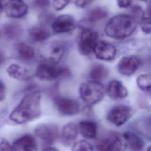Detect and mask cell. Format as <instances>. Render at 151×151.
Here are the masks:
<instances>
[{
  "instance_id": "6da1fadb",
  "label": "cell",
  "mask_w": 151,
  "mask_h": 151,
  "mask_svg": "<svg viewBox=\"0 0 151 151\" xmlns=\"http://www.w3.org/2000/svg\"><path fill=\"white\" fill-rule=\"evenodd\" d=\"M41 93L40 90L29 91L11 112L9 119L16 124H21L38 118L41 114Z\"/></svg>"
},
{
  "instance_id": "7a4b0ae2",
  "label": "cell",
  "mask_w": 151,
  "mask_h": 151,
  "mask_svg": "<svg viewBox=\"0 0 151 151\" xmlns=\"http://www.w3.org/2000/svg\"><path fill=\"white\" fill-rule=\"evenodd\" d=\"M137 21L132 16L119 14L111 18L105 26L106 35L116 40H123L130 36L136 30Z\"/></svg>"
},
{
  "instance_id": "3957f363",
  "label": "cell",
  "mask_w": 151,
  "mask_h": 151,
  "mask_svg": "<svg viewBox=\"0 0 151 151\" xmlns=\"http://www.w3.org/2000/svg\"><path fill=\"white\" fill-rule=\"evenodd\" d=\"M35 74L41 80L52 81L69 76L70 71L65 67L58 66L57 64L45 61L38 65Z\"/></svg>"
},
{
  "instance_id": "277c9868",
  "label": "cell",
  "mask_w": 151,
  "mask_h": 151,
  "mask_svg": "<svg viewBox=\"0 0 151 151\" xmlns=\"http://www.w3.org/2000/svg\"><path fill=\"white\" fill-rule=\"evenodd\" d=\"M79 93L81 99L85 103L92 105L97 103L103 99L104 88L100 82L88 81L81 84Z\"/></svg>"
},
{
  "instance_id": "5b68a950",
  "label": "cell",
  "mask_w": 151,
  "mask_h": 151,
  "mask_svg": "<svg viewBox=\"0 0 151 151\" xmlns=\"http://www.w3.org/2000/svg\"><path fill=\"white\" fill-rule=\"evenodd\" d=\"M67 50V45L64 42L54 41L44 45L41 52L46 61L58 64L65 55Z\"/></svg>"
},
{
  "instance_id": "8992f818",
  "label": "cell",
  "mask_w": 151,
  "mask_h": 151,
  "mask_svg": "<svg viewBox=\"0 0 151 151\" xmlns=\"http://www.w3.org/2000/svg\"><path fill=\"white\" fill-rule=\"evenodd\" d=\"M98 34L96 31L84 28L81 32L78 41L80 52L84 55H88L93 52L94 48L98 41Z\"/></svg>"
},
{
  "instance_id": "52a82bcc",
  "label": "cell",
  "mask_w": 151,
  "mask_h": 151,
  "mask_svg": "<svg viewBox=\"0 0 151 151\" xmlns=\"http://www.w3.org/2000/svg\"><path fill=\"white\" fill-rule=\"evenodd\" d=\"M35 135L47 146L51 145L56 142L59 137L57 126L53 123H41L35 129Z\"/></svg>"
},
{
  "instance_id": "ba28073f",
  "label": "cell",
  "mask_w": 151,
  "mask_h": 151,
  "mask_svg": "<svg viewBox=\"0 0 151 151\" xmlns=\"http://www.w3.org/2000/svg\"><path fill=\"white\" fill-rule=\"evenodd\" d=\"M55 107L59 113L65 116H72L77 114L80 111L79 103L72 98L56 96L54 98Z\"/></svg>"
},
{
  "instance_id": "9c48e42d",
  "label": "cell",
  "mask_w": 151,
  "mask_h": 151,
  "mask_svg": "<svg viewBox=\"0 0 151 151\" xmlns=\"http://www.w3.org/2000/svg\"><path fill=\"white\" fill-rule=\"evenodd\" d=\"M132 110L126 105H118L112 107L107 113V119L112 124L120 126L124 124L131 117Z\"/></svg>"
},
{
  "instance_id": "30bf717a",
  "label": "cell",
  "mask_w": 151,
  "mask_h": 151,
  "mask_svg": "<svg viewBox=\"0 0 151 151\" xmlns=\"http://www.w3.org/2000/svg\"><path fill=\"white\" fill-rule=\"evenodd\" d=\"M51 28L54 32L63 34L74 31L76 28V24L72 16L64 14L58 16L53 21Z\"/></svg>"
},
{
  "instance_id": "8fae6325",
  "label": "cell",
  "mask_w": 151,
  "mask_h": 151,
  "mask_svg": "<svg viewBox=\"0 0 151 151\" xmlns=\"http://www.w3.org/2000/svg\"><path fill=\"white\" fill-rule=\"evenodd\" d=\"M97 58L109 61L113 60L116 54V48L111 44L105 41H98L93 50Z\"/></svg>"
},
{
  "instance_id": "7c38bea8",
  "label": "cell",
  "mask_w": 151,
  "mask_h": 151,
  "mask_svg": "<svg viewBox=\"0 0 151 151\" xmlns=\"http://www.w3.org/2000/svg\"><path fill=\"white\" fill-rule=\"evenodd\" d=\"M141 65L139 58L134 55L122 57L117 65L119 72L124 76H129L133 74Z\"/></svg>"
},
{
  "instance_id": "4fadbf2b",
  "label": "cell",
  "mask_w": 151,
  "mask_h": 151,
  "mask_svg": "<svg viewBox=\"0 0 151 151\" xmlns=\"http://www.w3.org/2000/svg\"><path fill=\"white\" fill-rule=\"evenodd\" d=\"M126 146V143H123L117 134L113 133L99 140L96 147L99 150H120Z\"/></svg>"
},
{
  "instance_id": "5bb4252c",
  "label": "cell",
  "mask_w": 151,
  "mask_h": 151,
  "mask_svg": "<svg viewBox=\"0 0 151 151\" xmlns=\"http://www.w3.org/2000/svg\"><path fill=\"white\" fill-rule=\"evenodd\" d=\"M28 6L22 0H9L5 5L6 15L12 18H20L28 12Z\"/></svg>"
},
{
  "instance_id": "9a60e30c",
  "label": "cell",
  "mask_w": 151,
  "mask_h": 151,
  "mask_svg": "<svg viewBox=\"0 0 151 151\" xmlns=\"http://www.w3.org/2000/svg\"><path fill=\"white\" fill-rule=\"evenodd\" d=\"M6 73L11 78L19 81H28L34 76L30 69L15 63L11 64L8 67Z\"/></svg>"
},
{
  "instance_id": "2e32d148",
  "label": "cell",
  "mask_w": 151,
  "mask_h": 151,
  "mask_svg": "<svg viewBox=\"0 0 151 151\" xmlns=\"http://www.w3.org/2000/svg\"><path fill=\"white\" fill-rule=\"evenodd\" d=\"M12 145L14 150L34 151L38 149L35 139L30 134H25L15 140Z\"/></svg>"
},
{
  "instance_id": "e0dca14e",
  "label": "cell",
  "mask_w": 151,
  "mask_h": 151,
  "mask_svg": "<svg viewBox=\"0 0 151 151\" xmlns=\"http://www.w3.org/2000/svg\"><path fill=\"white\" fill-rule=\"evenodd\" d=\"M78 126L74 123L65 124L61 132V141L65 145H70L75 142L78 134Z\"/></svg>"
},
{
  "instance_id": "ac0fdd59",
  "label": "cell",
  "mask_w": 151,
  "mask_h": 151,
  "mask_svg": "<svg viewBox=\"0 0 151 151\" xmlns=\"http://www.w3.org/2000/svg\"><path fill=\"white\" fill-rule=\"evenodd\" d=\"M107 93L111 99H120L126 97L128 94V91L121 81L113 80L109 84Z\"/></svg>"
},
{
  "instance_id": "d6986e66",
  "label": "cell",
  "mask_w": 151,
  "mask_h": 151,
  "mask_svg": "<svg viewBox=\"0 0 151 151\" xmlns=\"http://www.w3.org/2000/svg\"><path fill=\"white\" fill-rule=\"evenodd\" d=\"M81 135L87 139H93L96 137L97 127L95 122L91 120H83L78 125Z\"/></svg>"
},
{
  "instance_id": "ffe728a7",
  "label": "cell",
  "mask_w": 151,
  "mask_h": 151,
  "mask_svg": "<svg viewBox=\"0 0 151 151\" xmlns=\"http://www.w3.org/2000/svg\"><path fill=\"white\" fill-rule=\"evenodd\" d=\"M123 136L126 146L130 149L135 150H140L143 148V140L136 133L127 131L123 134Z\"/></svg>"
},
{
  "instance_id": "44dd1931",
  "label": "cell",
  "mask_w": 151,
  "mask_h": 151,
  "mask_svg": "<svg viewBox=\"0 0 151 151\" xmlns=\"http://www.w3.org/2000/svg\"><path fill=\"white\" fill-rule=\"evenodd\" d=\"M29 38L35 42H43L50 36V32L41 27H33L29 31Z\"/></svg>"
},
{
  "instance_id": "7402d4cb",
  "label": "cell",
  "mask_w": 151,
  "mask_h": 151,
  "mask_svg": "<svg viewBox=\"0 0 151 151\" xmlns=\"http://www.w3.org/2000/svg\"><path fill=\"white\" fill-rule=\"evenodd\" d=\"M108 75L107 68L100 64L94 65L89 71V76L91 80L100 82L104 80Z\"/></svg>"
},
{
  "instance_id": "603a6c76",
  "label": "cell",
  "mask_w": 151,
  "mask_h": 151,
  "mask_svg": "<svg viewBox=\"0 0 151 151\" xmlns=\"http://www.w3.org/2000/svg\"><path fill=\"white\" fill-rule=\"evenodd\" d=\"M17 51L19 56L24 60H30L35 57V51L29 44L21 42L17 46Z\"/></svg>"
},
{
  "instance_id": "cb8c5ba5",
  "label": "cell",
  "mask_w": 151,
  "mask_h": 151,
  "mask_svg": "<svg viewBox=\"0 0 151 151\" xmlns=\"http://www.w3.org/2000/svg\"><path fill=\"white\" fill-rule=\"evenodd\" d=\"M3 32L5 36L8 39H16L22 34L21 28L15 24H8L4 27Z\"/></svg>"
},
{
  "instance_id": "d4e9b609",
  "label": "cell",
  "mask_w": 151,
  "mask_h": 151,
  "mask_svg": "<svg viewBox=\"0 0 151 151\" xmlns=\"http://www.w3.org/2000/svg\"><path fill=\"white\" fill-rule=\"evenodd\" d=\"M108 15V11L103 8H96L91 10L87 15L88 22H94L106 18Z\"/></svg>"
},
{
  "instance_id": "484cf974",
  "label": "cell",
  "mask_w": 151,
  "mask_h": 151,
  "mask_svg": "<svg viewBox=\"0 0 151 151\" xmlns=\"http://www.w3.org/2000/svg\"><path fill=\"white\" fill-rule=\"evenodd\" d=\"M137 86L143 91H151V75L149 74H142L136 78Z\"/></svg>"
},
{
  "instance_id": "4316f807",
  "label": "cell",
  "mask_w": 151,
  "mask_h": 151,
  "mask_svg": "<svg viewBox=\"0 0 151 151\" xmlns=\"http://www.w3.org/2000/svg\"><path fill=\"white\" fill-rule=\"evenodd\" d=\"M74 151L80 150H93V147L92 145L85 140H81L74 142L73 144L72 149Z\"/></svg>"
},
{
  "instance_id": "83f0119b",
  "label": "cell",
  "mask_w": 151,
  "mask_h": 151,
  "mask_svg": "<svg viewBox=\"0 0 151 151\" xmlns=\"http://www.w3.org/2000/svg\"><path fill=\"white\" fill-rule=\"evenodd\" d=\"M140 123L141 125L139 126V128L142 133L151 138V116L142 120V122Z\"/></svg>"
},
{
  "instance_id": "f1b7e54d",
  "label": "cell",
  "mask_w": 151,
  "mask_h": 151,
  "mask_svg": "<svg viewBox=\"0 0 151 151\" xmlns=\"http://www.w3.org/2000/svg\"><path fill=\"white\" fill-rule=\"evenodd\" d=\"M138 22L144 33L146 34L151 33V18L150 17L144 15L138 21Z\"/></svg>"
},
{
  "instance_id": "f546056e",
  "label": "cell",
  "mask_w": 151,
  "mask_h": 151,
  "mask_svg": "<svg viewBox=\"0 0 151 151\" xmlns=\"http://www.w3.org/2000/svg\"><path fill=\"white\" fill-rule=\"evenodd\" d=\"M132 17L136 20L137 22L145 15L144 12L142 9V8L137 5L133 6L132 9Z\"/></svg>"
},
{
  "instance_id": "4dcf8cb0",
  "label": "cell",
  "mask_w": 151,
  "mask_h": 151,
  "mask_svg": "<svg viewBox=\"0 0 151 151\" xmlns=\"http://www.w3.org/2000/svg\"><path fill=\"white\" fill-rule=\"evenodd\" d=\"M70 3V0H53L52 6L56 11H61Z\"/></svg>"
},
{
  "instance_id": "1f68e13d",
  "label": "cell",
  "mask_w": 151,
  "mask_h": 151,
  "mask_svg": "<svg viewBox=\"0 0 151 151\" xmlns=\"http://www.w3.org/2000/svg\"><path fill=\"white\" fill-rule=\"evenodd\" d=\"M33 4L36 8L44 9L50 6V0H34Z\"/></svg>"
},
{
  "instance_id": "d6a6232c",
  "label": "cell",
  "mask_w": 151,
  "mask_h": 151,
  "mask_svg": "<svg viewBox=\"0 0 151 151\" xmlns=\"http://www.w3.org/2000/svg\"><path fill=\"white\" fill-rule=\"evenodd\" d=\"M0 150H14L13 145L11 144L7 140L2 139L0 142Z\"/></svg>"
},
{
  "instance_id": "836d02e7",
  "label": "cell",
  "mask_w": 151,
  "mask_h": 151,
  "mask_svg": "<svg viewBox=\"0 0 151 151\" xmlns=\"http://www.w3.org/2000/svg\"><path fill=\"white\" fill-rule=\"evenodd\" d=\"M117 6L120 8H127L132 5V0H116Z\"/></svg>"
},
{
  "instance_id": "e575fe53",
  "label": "cell",
  "mask_w": 151,
  "mask_h": 151,
  "mask_svg": "<svg viewBox=\"0 0 151 151\" xmlns=\"http://www.w3.org/2000/svg\"><path fill=\"white\" fill-rule=\"evenodd\" d=\"M94 0H76V5L78 8H86L92 3Z\"/></svg>"
},
{
  "instance_id": "d590c367",
  "label": "cell",
  "mask_w": 151,
  "mask_h": 151,
  "mask_svg": "<svg viewBox=\"0 0 151 151\" xmlns=\"http://www.w3.org/2000/svg\"><path fill=\"white\" fill-rule=\"evenodd\" d=\"M6 98L5 86L3 82L0 80V102L4 101Z\"/></svg>"
},
{
  "instance_id": "8d00e7d4",
  "label": "cell",
  "mask_w": 151,
  "mask_h": 151,
  "mask_svg": "<svg viewBox=\"0 0 151 151\" xmlns=\"http://www.w3.org/2000/svg\"><path fill=\"white\" fill-rule=\"evenodd\" d=\"M4 55L3 52L0 50V65L4 62Z\"/></svg>"
},
{
  "instance_id": "74e56055",
  "label": "cell",
  "mask_w": 151,
  "mask_h": 151,
  "mask_svg": "<svg viewBox=\"0 0 151 151\" xmlns=\"http://www.w3.org/2000/svg\"><path fill=\"white\" fill-rule=\"evenodd\" d=\"M47 147H45V148L44 149V150H58L57 149H56V148H55V147H52L50 145V146H48Z\"/></svg>"
},
{
  "instance_id": "f35d334b",
  "label": "cell",
  "mask_w": 151,
  "mask_h": 151,
  "mask_svg": "<svg viewBox=\"0 0 151 151\" xmlns=\"http://www.w3.org/2000/svg\"><path fill=\"white\" fill-rule=\"evenodd\" d=\"M147 14L149 15V17L151 18V2L150 3L147 8Z\"/></svg>"
},
{
  "instance_id": "ab89813d",
  "label": "cell",
  "mask_w": 151,
  "mask_h": 151,
  "mask_svg": "<svg viewBox=\"0 0 151 151\" xmlns=\"http://www.w3.org/2000/svg\"><path fill=\"white\" fill-rule=\"evenodd\" d=\"M3 10H4V6H3V5H2V4L0 2V14L2 13Z\"/></svg>"
},
{
  "instance_id": "60d3db41",
  "label": "cell",
  "mask_w": 151,
  "mask_h": 151,
  "mask_svg": "<svg viewBox=\"0 0 151 151\" xmlns=\"http://www.w3.org/2000/svg\"><path fill=\"white\" fill-rule=\"evenodd\" d=\"M147 150H151V145H150V146H149V147H148V148L147 149Z\"/></svg>"
},
{
  "instance_id": "b9f144b4",
  "label": "cell",
  "mask_w": 151,
  "mask_h": 151,
  "mask_svg": "<svg viewBox=\"0 0 151 151\" xmlns=\"http://www.w3.org/2000/svg\"><path fill=\"white\" fill-rule=\"evenodd\" d=\"M140 1H147V0H140Z\"/></svg>"
}]
</instances>
